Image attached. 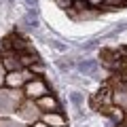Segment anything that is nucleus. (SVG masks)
<instances>
[{"instance_id": "obj_1", "label": "nucleus", "mask_w": 127, "mask_h": 127, "mask_svg": "<svg viewBox=\"0 0 127 127\" xmlns=\"http://www.w3.org/2000/svg\"><path fill=\"white\" fill-rule=\"evenodd\" d=\"M23 89H15V87H0V117H11L17 110V106L23 102Z\"/></svg>"}, {"instance_id": "obj_2", "label": "nucleus", "mask_w": 127, "mask_h": 127, "mask_svg": "<svg viewBox=\"0 0 127 127\" xmlns=\"http://www.w3.org/2000/svg\"><path fill=\"white\" fill-rule=\"evenodd\" d=\"M15 117L19 119V121H23V123H28V125H34V123H38L40 121V117H42V110L38 108V104H36V100H30V97H23V102L17 106V110H15Z\"/></svg>"}, {"instance_id": "obj_3", "label": "nucleus", "mask_w": 127, "mask_h": 127, "mask_svg": "<svg viewBox=\"0 0 127 127\" xmlns=\"http://www.w3.org/2000/svg\"><path fill=\"white\" fill-rule=\"evenodd\" d=\"M45 93H49V83L45 76H34L32 81H28L23 85V95L30 97V100H38Z\"/></svg>"}, {"instance_id": "obj_4", "label": "nucleus", "mask_w": 127, "mask_h": 127, "mask_svg": "<svg viewBox=\"0 0 127 127\" xmlns=\"http://www.w3.org/2000/svg\"><path fill=\"white\" fill-rule=\"evenodd\" d=\"M32 78H34V74H32L30 68L11 70V72H6V76H4V85L6 87H15V89H23V85H26L28 81H32Z\"/></svg>"}, {"instance_id": "obj_5", "label": "nucleus", "mask_w": 127, "mask_h": 127, "mask_svg": "<svg viewBox=\"0 0 127 127\" xmlns=\"http://www.w3.org/2000/svg\"><path fill=\"white\" fill-rule=\"evenodd\" d=\"M76 70L83 74V76L97 78V72H100V62H97V59H93V57L76 59Z\"/></svg>"}, {"instance_id": "obj_6", "label": "nucleus", "mask_w": 127, "mask_h": 127, "mask_svg": "<svg viewBox=\"0 0 127 127\" xmlns=\"http://www.w3.org/2000/svg\"><path fill=\"white\" fill-rule=\"evenodd\" d=\"M0 59H2V66L6 68V72H11V70H19L23 68L21 62H19V53L15 49H0Z\"/></svg>"}, {"instance_id": "obj_7", "label": "nucleus", "mask_w": 127, "mask_h": 127, "mask_svg": "<svg viewBox=\"0 0 127 127\" xmlns=\"http://www.w3.org/2000/svg\"><path fill=\"white\" fill-rule=\"evenodd\" d=\"M112 104L121 106L127 112V83L121 81V78L112 83Z\"/></svg>"}, {"instance_id": "obj_8", "label": "nucleus", "mask_w": 127, "mask_h": 127, "mask_svg": "<svg viewBox=\"0 0 127 127\" xmlns=\"http://www.w3.org/2000/svg\"><path fill=\"white\" fill-rule=\"evenodd\" d=\"M40 28V17H38V9H26L21 17V30L26 32H36Z\"/></svg>"}, {"instance_id": "obj_9", "label": "nucleus", "mask_w": 127, "mask_h": 127, "mask_svg": "<svg viewBox=\"0 0 127 127\" xmlns=\"http://www.w3.org/2000/svg\"><path fill=\"white\" fill-rule=\"evenodd\" d=\"M40 121L45 125H51V127H66L68 125V117L62 112V110H49V112H42Z\"/></svg>"}, {"instance_id": "obj_10", "label": "nucleus", "mask_w": 127, "mask_h": 127, "mask_svg": "<svg viewBox=\"0 0 127 127\" xmlns=\"http://www.w3.org/2000/svg\"><path fill=\"white\" fill-rule=\"evenodd\" d=\"M121 51L114 49H102V64H104L108 70H119L121 68Z\"/></svg>"}, {"instance_id": "obj_11", "label": "nucleus", "mask_w": 127, "mask_h": 127, "mask_svg": "<svg viewBox=\"0 0 127 127\" xmlns=\"http://www.w3.org/2000/svg\"><path fill=\"white\" fill-rule=\"evenodd\" d=\"M36 104H38V108L42 110V112H49V110H62V104H59V100L55 97L53 93H45L42 97H38L36 100Z\"/></svg>"}, {"instance_id": "obj_12", "label": "nucleus", "mask_w": 127, "mask_h": 127, "mask_svg": "<svg viewBox=\"0 0 127 127\" xmlns=\"http://www.w3.org/2000/svg\"><path fill=\"white\" fill-rule=\"evenodd\" d=\"M68 100L74 106V110H76V119H83L85 117V93L83 91H70Z\"/></svg>"}, {"instance_id": "obj_13", "label": "nucleus", "mask_w": 127, "mask_h": 127, "mask_svg": "<svg viewBox=\"0 0 127 127\" xmlns=\"http://www.w3.org/2000/svg\"><path fill=\"white\" fill-rule=\"evenodd\" d=\"M19 62H21L23 68H30L34 62H42V57H40L34 49H32V45H30L26 51H19Z\"/></svg>"}, {"instance_id": "obj_14", "label": "nucleus", "mask_w": 127, "mask_h": 127, "mask_svg": "<svg viewBox=\"0 0 127 127\" xmlns=\"http://www.w3.org/2000/svg\"><path fill=\"white\" fill-rule=\"evenodd\" d=\"M125 114H127V112L121 108V106L112 104V106L108 108V112H106V117H108L110 121L114 123V125H121V123H123V119H125Z\"/></svg>"}, {"instance_id": "obj_15", "label": "nucleus", "mask_w": 127, "mask_h": 127, "mask_svg": "<svg viewBox=\"0 0 127 127\" xmlns=\"http://www.w3.org/2000/svg\"><path fill=\"white\" fill-rule=\"evenodd\" d=\"M47 47L49 49H53V51H57V53H68V42H64V40H59V38H55V36H47Z\"/></svg>"}, {"instance_id": "obj_16", "label": "nucleus", "mask_w": 127, "mask_h": 127, "mask_svg": "<svg viewBox=\"0 0 127 127\" xmlns=\"http://www.w3.org/2000/svg\"><path fill=\"white\" fill-rule=\"evenodd\" d=\"M0 127H30V125L19 121L15 114H11V117H0Z\"/></svg>"}, {"instance_id": "obj_17", "label": "nucleus", "mask_w": 127, "mask_h": 127, "mask_svg": "<svg viewBox=\"0 0 127 127\" xmlns=\"http://www.w3.org/2000/svg\"><path fill=\"white\" fill-rule=\"evenodd\" d=\"M55 66H57V70H59L62 74H68L70 70H74V68H76V62H74V59L64 57V59H57V62H55Z\"/></svg>"}, {"instance_id": "obj_18", "label": "nucleus", "mask_w": 127, "mask_h": 127, "mask_svg": "<svg viewBox=\"0 0 127 127\" xmlns=\"http://www.w3.org/2000/svg\"><path fill=\"white\" fill-rule=\"evenodd\" d=\"M30 70H32V74H34V76H45V74H47L45 62H34V64L30 66Z\"/></svg>"}, {"instance_id": "obj_19", "label": "nucleus", "mask_w": 127, "mask_h": 127, "mask_svg": "<svg viewBox=\"0 0 127 127\" xmlns=\"http://www.w3.org/2000/svg\"><path fill=\"white\" fill-rule=\"evenodd\" d=\"M72 2H74V0H55V4H57L59 9H66V11L72 9Z\"/></svg>"}, {"instance_id": "obj_20", "label": "nucleus", "mask_w": 127, "mask_h": 127, "mask_svg": "<svg viewBox=\"0 0 127 127\" xmlns=\"http://www.w3.org/2000/svg\"><path fill=\"white\" fill-rule=\"evenodd\" d=\"M89 9H97V6H104V0H85Z\"/></svg>"}, {"instance_id": "obj_21", "label": "nucleus", "mask_w": 127, "mask_h": 127, "mask_svg": "<svg viewBox=\"0 0 127 127\" xmlns=\"http://www.w3.org/2000/svg\"><path fill=\"white\" fill-rule=\"evenodd\" d=\"M4 76H6V68L2 66V59H0V87L4 85Z\"/></svg>"}, {"instance_id": "obj_22", "label": "nucleus", "mask_w": 127, "mask_h": 127, "mask_svg": "<svg viewBox=\"0 0 127 127\" xmlns=\"http://www.w3.org/2000/svg\"><path fill=\"white\" fill-rule=\"evenodd\" d=\"M26 9H38V0H23Z\"/></svg>"}, {"instance_id": "obj_23", "label": "nucleus", "mask_w": 127, "mask_h": 127, "mask_svg": "<svg viewBox=\"0 0 127 127\" xmlns=\"http://www.w3.org/2000/svg\"><path fill=\"white\" fill-rule=\"evenodd\" d=\"M106 6H123V0H104Z\"/></svg>"}, {"instance_id": "obj_24", "label": "nucleus", "mask_w": 127, "mask_h": 127, "mask_svg": "<svg viewBox=\"0 0 127 127\" xmlns=\"http://www.w3.org/2000/svg\"><path fill=\"white\" fill-rule=\"evenodd\" d=\"M34 127H51V125H45L42 121H38V123H34Z\"/></svg>"}, {"instance_id": "obj_25", "label": "nucleus", "mask_w": 127, "mask_h": 127, "mask_svg": "<svg viewBox=\"0 0 127 127\" xmlns=\"http://www.w3.org/2000/svg\"><path fill=\"white\" fill-rule=\"evenodd\" d=\"M121 81H125V83H127V72H125V74H121Z\"/></svg>"}, {"instance_id": "obj_26", "label": "nucleus", "mask_w": 127, "mask_h": 127, "mask_svg": "<svg viewBox=\"0 0 127 127\" xmlns=\"http://www.w3.org/2000/svg\"><path fill=\"white\" fill-rule=\"evenodd\" d=\"M9 2H11V4H13V2H15V0H9Z\"/></svg>"}, {"instance_id": "obj_27", "label": "nucleus", "mask_w": 127, "mask_h": 127, "mask_svg": "<svg viewBox=\"0 0 127 127\" xmlns=\"http://www.w3.org/2000/svg\"><path fill=\"white\" fill-rule=\"evenodd\" d=\"M123 2H127V0H123Z\"/></svg>"}, {"instance_id": "obj_28", "label": "nucleus", "mask_w": 127, "mask_h": 127, "mask_svg": "<svg viewBox=\"0 0 127 127\" xmlns=\"http://www.w3.org/2000/svg\"><path fill=\"white\" fill-rule=\"evenodd\" d=\"M30 127H34V125H30Z\"/></svg>"}]
</instances>
